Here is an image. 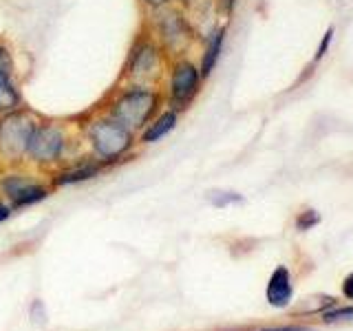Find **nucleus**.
Segmentation results:
<instances>
[{"label": "nucleus", "instance_id": "4468645a", "mask_svg": "<svg viewBox=\"0 0 353 331\" xmlns=\"http://www.w3.org/2000/svg\"><path fill=\"white\" fill-rule=\"evenodd\" d=\"M9 77H14V58L5 44H0V82L9 80Z\"/></svg>", "mask_w": 353, "mask_h": 331}, {"label": "nucleus", "instance_id": "ddd939ff", "mask_svg": "<svg viewBox=\"0 0 353 331\" xmlns=\"http://www.w3.org/2000/svg\"><path fill=\"white\" fill-rule=\"evenodd\" d=\"M22 106V93L16 84L14 77L9 80L0 82V115H7V113H14Z\"/></svg>", "mask_w": 353, "mask_h": 331}, {"label": "nucleus", "instance_id": "6ab92c4d", "mask_svg": "<svg viewBox=\"0 0 353 331\" xmlns=\"http://www.w3.org/2000/svg\"><path fill=\"white\" fill-rule=\"evenodd\" d=\"M139 3L146 7L148 11H161V9H165V7H170L172 5V0H139Z\"/></svg>", "mask_w": 353, "mask_h": 331}, {"label": "nucleus", "instance_id": "412c9836", "mask_svg": "<svg viewBox=\"0 0 353 331\" xmlns=\"http://www.w3.org/2000/svg\"><path fill=\"white\" fill-rule=\"evenodd\" d=\"M234 5H236V0H219V9L223 11L225 16H230L232 11H234Z\"/></svg>", "mask_w": 353, "mask_h": 331}, {"label": "nucleus", "instance_id": "2eb2a0df", "mask_svg": "<svg viewBox=\"0 0 353 331\" xmlns=\"http://www.w3.org/2000/svg\"><path fill=\"white\" fill-rule=\"evenodd\" d=\"M323 320L327 325L334 323H347V320H353V307H340V309H331V312L323 314Z\"/></svg>", "mask_w": 353, "mask_h": 331}, {"label": "nucleus", "instance_id": "4be33fe9", "mask_svg": "<svg viewBox=\"0 0 353 331\" xmlns=\"http://www.w3.org/2000/svg\"><path fill=\"white\" fill-rule=\"evenodd\" d=\"M261 331H314L307 327H279V329H261Z\"/></svg>", "mask_w": 353, "mask_h": 331}, {"label": "nucleus", "instance_id": "f03ea898", "mask_svg": "<svg viewBox=\"0 0 353 331\" xmlns=\"http://www.w3.org/2000/svg\"><path fill=\"white\" fill-rule=\"evenodd\" d=\"M163 71V51L152 36L139 33L132 42L130 53L124 64V80L128 84L154 86Z\"/></svg>", "mask_w": 353, "mask_h": 331}, {"label": "nucleus", "instance_id": "aec40b11", "mask_svg": "<svg viewBox=\"0 0 353 331\" xmlns=\"http://www.w3.org/2000/svg\"><path fill=\"white\" fill-rule=\"evenodd\" d=\"M342 294H345L349 301H353V272L342 281Z\"/></svg>", "mask_w": 353, "mask_h": 331}, {"label": "nucleus", "instance_id": "f257e3e1", "mask_svg": "<svg viewBox=\"0 0 353 331\" xmlns=\"http://www.w3.org/2000/svg\"><path fill=\"white\" fill-rule=\"evenodd\" d=\"M159 106H161V93L154 86L128 84L124 88H119L115 97L108 102L106 115L119 121L128 130L137 132L146 128L159 115Z\"/></svg>", "mask_w": 353, "mask_h": 331}, {"label": "nucleus", "instance_id": "0eeeda50", "mask_svg": "<svg viewBox=\"0 0 353 331\" xmlns=\"http://www.w3.org/2000/svg\"><path fill=\"white\" fill-rule=\"evenodd\" d=\"M66 135L58 124H40L33 130L27 146V157L36 163H53L62 157Z\"/></svg>", "mask_w": 353, "mask_h": 331}, {"label": "nucleus", "instance_id": "9d476101", "mask_svg": "<svg viewBox=\"0 0 353 331\" xmlns=\"http://www.w3.org/2000/svg\"><path fill=\"white\" fill-rule=\"evenodd\" d=\"M176 121H179V110H174V108L163 110V113H159L146 128L141 130V143H154V141H159L161 137L168 135L170 130H174Z\"/></svg>", "mask_w": 353, "mask_h": 331}, {"label": "nucleus", "instance_id": "9b49d317", "mask_svg": "<svg viewBox=\"0 0 353 331\" xmlns=\"http://www.w3.org/2000/svg\"><path fill=\"white\" fill-rule=\"evenodd\" d=\"M223 42H225V27H219L216 31H212V36L208 38L205 49H203V58H201V66H199V73H201L203 80L212 75L214 66L221 58V51H223Z\"/></svg>", "mask_w": 353, "mask_h": 331}, {"label": "nucleus", "instance_id": "6e6552de", "mask_svg": "<svg viewBox=\"0 0 353 331\" xmlns=\"http://www.w3.org/2000/svg\"><path fill=\"white\" fill-rule=\"evenodd\" d=\"M0 188H3V194L11 201L14 208H25V205H33L47 199V188H42L38 183L29 181L25 174H7L3 181H0Z\"/></svg>", "mask_w": 353, "mask_h": 331}, {"label": "nucleus", "instance_id": "dca6fc26", "mask_svg": "<svg viewBox=\"0 0 353 331\" xmlns=\"http://www.w3.org/2000/svg\"><path fill=\"white\" fill-rule=\"evenodd\" d=\"M210 201H212L216 208H225L230 203H241L243 197L236 192H210Z\"/></svg>", "mask_w": 353, "mask_h": 331}, {"label": "nucleus", "instance_id": "f3484780", "mask_svg": "<svg viewBox=\"0 0 353 331\" xmlns=\"http://www.w3.org/2000/svg\"><path fill=\"white\" fill-rule=\"evenodd\" d=\"M318 223H320V214L316 212V210H305V212H301V217H298L296 228L305 232V230H312Z\"/></svg>", "mask_w": 353, "mask_h": 331}, {"label": "nucleus", "instance_id": "39448f33", "mask_svg": "<svg viewBox=\"0 0 353 331\" xmlns=\"http://www.w3.org/2000/svg\"><path fill=\"white\" fill-rule=\"evenodd\" d=\"M154 25L150 36L157 40L163 53L168 55H181L188 47H190V25L183 18L181 11L172 7H165L161 11H154Z\"/></svg>", "mask_w": 353, "mask_h": 331}, {"label": "nucleus", "instance_id": "1a4fd4ad", "mask_svg": "<svg viewBox=\"0 0 353 331\" xmlns=\"http://www.w3.org/2000/svg\"><path fill=\"white\" fill-rule=\"evenodd\" d=\"M265 296H268V303L272 307H287L294 296V287H292V279H290V270L285 265H279L268 283V290H265Z\"/></svg>", "mask_w": 353, "mask_h": 331}, {"label": "nucleus", "instance_id": "f8f14e48", "mask_svg": "<svg viewBox=\"0 0 353 331\" xmlns=\"http://www.w3.org/2000/svg\"><path fill=\"white\" fill-rule=\"evenodd\" d=\"M99 172H102V163H97V161H86V163L75 166V168H69V170L60 172V174H58V179H55V183H58V185L80 183V181L93 179V177H97Z\"/></svg>", "mask_w": 353, "mask_h": 331}, {"label": "nucleus", "instance_id": "5701e85b", "mask_svg": "<svg viewBox=\"0 0 353 331\" xmlns=\"http://www.w3.org/2000/svg\"><path fill=\"white\" fill-rule=\"evenodd\" d=\"M9 214H11V208L5 205V203H0V223H3V221H7Z\"/></svg>", "mask_w": 353, "mask_h": 331}, {"label": "nucleus", "instance_id": "423d86ee", "mask_svg": "<svg viewBox=\"0 0 353 331\" xmlns=\"http://www.w3.org/2000/svg\"><path fill=\"white\" fill-rule=\"evenodd\" d=\"M201 73L199 66L190 60H176L170 69L168 80V102L174 110L188 108V104L196 97L199 88H201Z\"/></svg>", "mask_w": 353, "mask_h": 331}, {"label": "nucleus", "instance_id": "20e7f679", "mask_svg": "<svg viewBox=\"0 0 353 331\" xmlns=\"http://www.w3.org/2000/svg\"><path fill=\"white\" fill-rule=\"evenodd\" d=\"M38 124V117L25 108L0 115V157L9 161L27 157L29 139Z\"/></svg>", "mask_w": 353, "mask_h": 331}, {"label": "nucleus", "instance_id": "7ed1b4c3", "mask_svg": "<svg viewBox=\"0 0 353 331\" xmlns=\"http://www.w3.org/2000/svg\"><path fill=\"white\" fill-rule=\"evenodd\" d=\"M88 141L99 161H115L132 148L135 143V132L121 126L113 117H97L88 124Z\"/></svg>", "mask_w": 353, "mask_h": 331}, {"label": "nucleus", "instance_id": "a211bd4d", "mask_svg": "<svg viewBox=\"0 0 353 331\" xmlns=\"http://www.w3.org/2000/svg\"><path fill=\"white\" fill-rule=\"evenodd\" d=\"M331 38H334V27H329L327 33L323 36V42H320V47H318V51H316V55H314V62H318V60H323V58H325V53H327L329 44H331Z\"/></svg>", "mask_w": 353, "mask_h": 331}]
</instances>
